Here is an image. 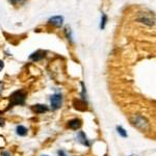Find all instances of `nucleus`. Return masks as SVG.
Instances as JSON below:
<instances>
[{"label": "nucleus", "mask_w": 156, "mask_h": 156, "mask_svg": "<svg viewBox=\"0 0 156 156\" xmlns=\"http://www.w3.org/2000/svg\"><path fill=\"white\" fill-rule=\"evenodd\" d=\"M130 122H131V124L133 126H135L137 129H140V131H143V132L147 131V130L149 129V122H148V120L140 115H132V117L130 118Z\"/></svg>", "instance_id": "f257e3e1"}, {"label": "nucleus", "mask_w": 156, "mask_h": 156, "mask_svg": "<svg viewBox=\"0 0 156 156\" xmlns=\"http://www.w3.org/2000/svg\"><path fill=\"white\" fill-rule=\"evenodd\" d=\"M25 98H26V94L23 90H17V92L12 93L9 97V107H12L14 105H22L25 102Z\"/></svg>", "instance_id": "f03ea898"}, {"label": "nucleus", "mask_w": 156, "mask_h": 156, "mask_svg": "<svg viewBox=\"0 0 156 156\" xmlns=\"http://www.w3.org/2000/svg\"><path fill=\"white\" fill-rule=\"evenodd\" d=\"M62 102V98L60 94H54L50 98V103H51V107L53 110H56V109H58V108H60Z\"/></svg>", "instance_id": "7ed1b4c3"}, {"label": "nucleus", "mask_w": 156, "mask_h": 156, "mask_svg": "<svg viewBox=\"0 0 156 156\" xmlns=\"http://www.w3.org/2000/svg\"><path fill=\"white\" fill-rule=\"evenodd\" d=\"M137 21L143 22V23L149 25V26H153V25H154L155 20H154V17L151 16V15H143L140 18L137 19Z\"/></svg>", "instance_id": "20e7f679"}, {"label": "nucleus", "mask_w": 156, "mask_h": 156, "mask_svg": "<svg viewBox=\"0 0 156 156\" xmlns=\"http://www.w3.org/2000/svg\"><path fill=\"white\" fill-rule=\"evenodd\" d=\"M49 23L55 27H60L64 23V17L62 16H53L49 19Z\"/></svg>", "instance_id": "39448f33"}, {"label": "nucleus", "mask_w": 156, "mask_h": 156, "mask_svg": "<svg viewBox=\"0 0 156 156\" xmlns=\"http://www.w3.org/2000/svg\"><path fill=\"white\" fill-rule=\"evenodd\" d=\"M45 54H46L45 51H43V50H37V51H36L34 53H32L30 55L29 58L31 60H34V62H39V60H42L44 58Z\"/></svg>", "instance_id": "423d86ee"}, {"label": "nucleus", "mask_w": 156, "mask_h": 156, "mask_svg": "<svg viewBox=\"0 0 156 156\" xmlns=\"http://www.w3.org/2000/svg\"><path fill=\"white\" fill-rule=\"evenodd\" d=\"M77 140L80 143L81 145L85 146V147H90V143L89 142V140H87V137L85 136V134L82 131H80L79 133L77 134Z\"/></svg>", "instance_id": "0eeeda50"}, {"label": "nucleus", "mask_w": 156, "mask_h": 156, "mask_svg": "<svg viewBox=\"0 0 156 156\" xmlns=\"http://www.w3.org/2000/svg\"><path fill=\"white\" fill-rule=\"evenodd\" d=\"M32 110H34L36 114H44V112H48V107L45 104H37V105H34Z\"/></svg>", "instance_id": "6e6552de"}, {"label": "nucleus", "mask_w": 156, "mask_h": 156, "mask_svg": "<svg viewBox=\"0 0 156 156\" xmlns=\"http://www.w3.org/2000/svg\"><path fill=\"white\" fill-rule=\"evenodd\" d=\"M68 126H69L71 129H74L76 130L78 128H80L81 126V121L79 119H73L71 121H69V123H68Z\"/></svg>", "instance_id": "1a4fd4ad"}, {"label": "nucleus", "mask_w": 156, "mask_h": 156, "mask_svg": "<svg viewBox=\"0 0 156 156\" xmlns=\"http://www.w3.org/2000/svg\"><path fill=\"white\" fill-rule=\"evenodd\" d=\"M16 132L20 136H25V135L27 134V129L24 126H22V125H19V126H17L16 128Z\"/></svg>", "instance_id": "9d476101"}, {"label": "nucleus", "mask_w": 156, "mask_h": 156, "mask_svg": "<svg viewBox=\"0 0 156 156\" xmlns=\"http://www.w3.org/2000/svg\"><path fill=\"white\" fill-rule=\"evenodd\" d=\"M106 22H107V16L104 14V12H103L102 16H101V22H100V28H101V29H104Z\"/></svg>", "instance_id": "9b49d317"}, {"label": "nucleus", "mask_w": 156, "mask_h": 156, "mask_svg": "<svg viewBox=\"0 0 156 156\" xmlns=\"http://www.w3.org/2000/svg\"><path fill=\"white\" fill-rule=\"evenodd\" d=\"M117 131L118 133L121 135V136H123V137H127L128 136V134H127V132L125 131V129L123 127H121V126H117Z\"/></svg>", "instance_id": "f8f14e48"}, {"label": "nucleus", "mask_w": 156, "mask_h": 156, "mask_svg": "<svg viewBox=\"0 0 156 156\" xmlns=\"http://www.w3.org/2000/svg\"><path fill=\"white\" fill-rule=\"evenodd\" d=\"M66 34H67V37L68 40H70V41L72 42V36H71V30H70L69 28L66 29Z\"/></svg>", "instance_id": "ddd939ff"}, {"label": "nucleus", "mask_w": 156, "mask_h": 156, "mask_svg": "<svg viewBox=\"0 0 156 156\" xmlns=\"http://www.w3.org/2000/svg\"><path fill=\"white\" fill-rule=\"evenodd\" d=\"M58 156H67V155H66V153H65L64 151L60 150V151H58Z\"/></svg>", "instance_id": "4468645a"}, {"label": "nucleus", "mask_w": 156, "mask_h": 156, "mask_svg": "<svg viewBox=\"0 0 156 156\" xmlns=\"http://www.w3.org/2000/svg\"><path fill=\"white\" fill-rule=\"evenodd\" d=\"M3 67H4V62H2V60H0V71L3 69Z\"/></svg>", "instance_id": "2eb2a0df"}, {"label": "nucleus", "mask_w": 156, "mask_h": 156, "mask_svg": "<svg viewBox=\"0 0 156 156\" xmlns=\"http://www.w3.org/2000/svg\"><path fill=\"white\" fill-rule=\"evenodd\" d=\"M2 156H11L9 155V152H2V154H1Z\"/></svg>", "instance_id": "dca6fc26"}, {"label": "nucleus", "mask_w": 156, "mask_h": 156, "mask_svg": "<svg viewBox=\"0 0 156 156\" xmlns=\"http://www.w3.org/2000/svg\"><path fill=\"white\" fill-rule=\"evenodd\" d=\"M4 125V121L3 119H0V126H3Z\"/></svg>", "instance_id": "f3484780"}, {"label": "nucleus", "mask_w": 156, "mask_h": 156, "mask_svg": "<svg viewBox=\"0 0 156 156\" xmlns=\"http://www.w3.org/2000/svg\"><path fill=\"white\" fill-rule=\"evenodd\" d=\"M2 87H3V83H2V82L0 81V92L2 90Z\"/></svg>", "instance_id": "a211bd4d"}, {"label": "nucleus", "mask_w": 156, "mask_h": 156, "mask_svg": "<svg viewBox=\"0 0 156 156\" xmlns=\"http://www.w3.org/2000/svg\"><path fill=\"white\" fill-rule=\"evenodd\" d=\"M11 1L12 2V3H16L17 1H19V0H11Z\"/></svg>", "instance_id": "6ab92c4d"}, {"label": "nucleus", "mask_w": 156, "mask_h": 156, "mask_svg": "<svg viewBox=\"0 0 156 156\" xmlns=\"http://www.w3.org/2000/svg\"><path fill=\"white\" fill-rule=\"evenodd\" d=\"M42 156H48V155H42Z\"/></svg>", "instance_id": "aec40b11"}]
</instances>
